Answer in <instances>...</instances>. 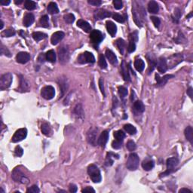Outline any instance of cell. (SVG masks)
Returning a JSON list of instances; mask_svg holds the SVG:
<instances>
[{"label":"cell","mask_w":193,"mask_h":193,"mask_svg":"<svg viewBox=\"0 0 193 193\" xmlns=\"http://www.w3.org/2000/svg\"><path fill=\"white\" fill-rule=\"evenodd\" d=\"M41 95L45 100H52L55 97V88L52 87L51 85L45 86L42 89V91H41Z\"/></svg>","instance_id":"cell-9"},{"label":"cell","mask_w":193,"mask_h":193,"mask_svg":"<svg viewBox=\"0 0 193 193\" xmlns=\"http://www.w3.org/2000/svg\"><path fill=\"white\" fill-rule=\"evenodd\" d=\"M116 157V158H119V155L114 154L113 152H109L107 153V155H106V161H105V164H106V166H111L113 165V158H115Z\"/></svg>","instance_id":"cell-28"},{"label":"cell","mask_w":193,"mask_h":193,"mask_svg":"<svg viewBox=\"0 0 193 193\" xmlns=\"http://www.w3.org/2000/svg\"><path fill=\"white\" fill-rule=\"evenodd\" d=\"M134 109L138 113H143L145 111V106L140 100H137L134 103Z\"/></svg>","instance_id":"cell-36"},{"label":"cell","mask_w":193,"mask_h":193,"mask_svg":"<svg viewBox=\"0 0 193 193\" xmlns=\"http://www.w3.org/2000/svg\"><path fill=\"white\" fill-rule=\"evenodd\" d=\"M126 147H127V149L129 151H134V150H135L136 148H137L135 143H134L133 140H129L127 143Z\"/></svg>","instance_id":"cell-47"},{"label":"cell","mask_w":193,"mask_h":193,"mask_svg":"<svg viewBox=\"0 0 193 193\" xmlns=\"http://www.w3.org/2000/svg\"><path fill=\"white\" fill-rule=\"evenodd\" d=\"M179 160L177 158L173 157V158H170L167 160V171L164 173L161 174V177H164V176L169 175L172 172H174L175 170V167L178 165Z\"/></svg>","instance_id":"cell-4"},{"label":"cell","mask_w":193,"mask_h":193,"mask_svg":"<svg viewBox=\"0 0 193 193\" xmlns=\"http://www.w3.org/2000/svg\"><path fill=\"white\" fill-rule=\"evenodd\" d=\"M122 76L124 78V81H126V82H130L128 69H127V66L125 64V62L124 61H122Z\"/></svg>","instance_id":"cell-27"},{"label":"cell","mask_w":193,"mask_h":193,"mask_svg":"<svg viewBox=\"0 0 193 193\" xmlns=\"http://www.w3.org/2000/svg\"><path fill=\"white\" fill-rule=\"evenodd\" d=\"M106 29H107L108 32L110 34L112 37H114L116 35V32H117V27L113 21H106Z\"/></svg>","instance_id":"cell-21"},{"label":"cell","mask_w":193,"mask_h":193,"mask_svg":"<svg viewBox=\"0 0 193 193\" xmlns=\"http://www.w3.org/2000/svg\"><path fill=\"white\" fill-rule=\"evenodd\" d=\"M63 19L67 24H72L75 21V16L72 14H66L63 16Z\"/></svg>","instance_id":"cell-45"},{"label":"cell","mask_w":193,"mask_h":193,"mask_svg":"<svg viewBox=\"0 0 193 193\" xmlns=\"http://www.w3.org/2000/svg\"><path fill=\"white\" fill-rule=\"evenodd\" d=\"M40 24L42 27L48 28L49 27L48 24V15H44L40 18Z\"/></svg>","instance_id":"cell-43"},{"label":"cell","mask_w":193,"mask_h":193,"mask_svg":"<svg viewBox=\"0 0 193 193\" xmlns=\"http://www.w3.org/2000/svg\"><path fill=\"white\" fill-rule=\"evenodd\" d=\"M12 179L15 182H21V183L24 184H27L29 183L27 177L24 175V173L18 167H16L12 172Z\"/></svg>","instance_id":"cell-6"},{"label":"cell","mask_w":193,"mask_h":193,"mask_svg":"<svg viewBox=\"0 0 193 193\" xmlns=\"http://www.w3.org/2000/svg\"><path fill=\"white\" fill-rule=\"evenodd\" d=\"M15 35V31L13 29H5L2 32V36L3 37H11Z\"/></svg>","instance_id":"cell-44"},{"label":"cell","mask_w":193,"mask_h":193,"mask_svg":"<svg viewBox=\"0 0 193 193\" xmlns=\"http://www.w3.org/2000/svg\"><path fill=\"white\" fill-rule=\"evenodd\" d=\"M99 86H100V89L101 91L102 94H103V96H105V91H104V85H103V80L102 79H100L99 80Z\"/></svg>","instance_id":"cell-56"},{"label":"cell","mask_w":193,"mask_h":193,"mask_svg":"<svg viewBox=\"0 0 193 193\" xmlns=\"http://www.w3.org/2000/svg\"><path fill=\"white\" fill-rule=\"evenodd\" d=\"M157 68L158 70L160 73H164L166 72V71L167 70V60L164 57H161L158 59V60H157Z\"/></svg>","instance_id":"cell-15"},{"label":"cell","mask_w":193,"mask_h":193,"mask_svg":"<svg viewBox=\"0 0 193 193\" xmlns=\"http://www.w3.org/2000/svg\"><path fill=\"white\" fill-rule=\"evenodd\" d=\"M179 192H180V193H187V192L192 193V191H191V190L188 189L183 188V189H180Z\"/></svg>","instance_id":"cell-60"},{"label":"cell","mask_w":193,"mask_h":193,"mask_svg":"<svg viewBox=\"0 0 193 193\" xmlns=\"http://www.w3.org/2000/svg\"><path fill=\"white\" fill-rule=\"evenodd\" d=\"M134 66L138 72H142L145 68V63L142 59H137L134 61Z\"/></svg>","instance_id":"cell-33"},{"label":"cell","mask_w":193,"mask_h":193,"mask_svg":"<svg viewBox=\"0 0 193 193\" xmlns=\"http://www.w3.org/2000/svg\"><path fill=\"white\" fill-rule=\"evenodd\" d=\"M106 57L108 59L109 62L113 65H117L118 64V59L116 55H115L114 52H112L110 49H106Z\"/></svg>","instance_id":"cell-20"},{"label":"cell","mask_w":193,"mask_h":193,"mask_svg":"<svg viewBox=\"0 0 193 193\" xmlns=\"http://www.w3.org/2000/svg\"><path fill=\"white\" fill-rule=\"evenodd\" d=\"M48 13L51 15H55L59 12V8H58L57 5L55 2H50L48 6Z\"/></svg>","instance_id":"cell-31"},{"label":"cell","mask_w":193,"mask_h":193,"mask_svg":"<svg viewBox=\"0 0 193 193\" xmlns=\"http://www.w3.org/2000/svg\"><path fill=\"white\" fill-rule=\"evenodd\" d=\"M20 77H21V79H20V80H21L20 88L22 91H28L29 89V83L25 78H24L23 76H20Z\"/></svg>","instance_id":"cell-26"},{"label":"cell","mask_w":193,"mask_h":193,"mask_svg":"<svg viewBox=\"0 0 193 193\" xmlns=\"http://www.w3.org/2000/svg\"><path fill=\"white\" fill-rule=\"evenodd\" d=\"M3 26H4V23H3V21H1V27H0V29H2V28H3Z\"/></svg>","instance_id":"cell-64"},{"label":"cell","mask_w":193,"mask_h":193,"mask_svg":"<svg viewBox=\"0 0 193 193\" xmlns=\"http://www.w3.org/2000/svg\"><path fill=\"white\" fill-rule=\"evenodd\" d=\"M15 155L18 156V157H21V156L23 155V154H24V150H23V149L21 148L20 146H18V147H16V148H15Z\"/></svg>","instance_id":"cell-51"},{"label":"cell","mask_w":193,"mask_h":193,"mask_svg":"<svg viewBox=\"0 0 193 193\" xmlns=\"http://www.w3.org/2000/svg\"><path fill=\"white\" fill-rule=\"evenodd\" d=\"M65 34L63 32H61V31H57V32H55L53 35H52V38H51V42L53 45H56L59 43L62 39L64 38Z\"/></svg>","instance_id":"cell-17"},{"label":"cell","mask_w":193,"mask_h":193,"mask_svg":"<svg viewBox=\"0 0 193 193\" xmlns=\"http://www.w3.org/2000/svg\"><path fill=\"white\" fill-rule=\"evenodd\" d=\"M192 88H191L190 87L188 89V90H187V94L189 95V96H190V97H191V98H192Z\"/></svg>","instance_id":"cell-61"},{"label":"cell","mask_w":193,"mask_h":193,"mask_svg":"<svg viewBox=\"0 0 193 193\" xmlns=\"http://www.w3.org/2000/svg\"><path fill=\"white\" fill-rule=\"evenodd\" d=\"M27 136V130L26 128L18 129L14 134L11 141L13 143H18L21 140H24Z\"/></svg>","instance_id":"cell-12"},{"label":"cell","mask_w":193,"mask_h":193,"mask_svg":"<svg viewBox=\"0 0 193 193\" xmlns=\"http://www.w3.org/2000/svg\"><path fill=\"white\" fill-rule=\"evenodd\" d=\"M58 56H59L60 63L62 64L67 63L69 59V52L68 47L66 45L60 47L58 48Z\"/></svg>","instance_id":"cell-5"},{"label":"cell","mask_w":193,"mask_h":193,"mask_svg":"<svg viewBox=\"0 0 193 193\" xmlns=\"http://www.w3.org/2000/svg\"><path fill=\"white\" fill-rule=\"evenodd\" d=\"M132 15H133V18H134V22L136 23V24L138 27H141L142 24H143V20L146 17L144 9L141 6H134L132 8Z\"/></svg>","instance_id":"cell-1"},{"label":"cell","mask_w":193,"mask_h":193,"mask_svg":"<svg viewBox=\"0 0 193 193\" xmlns=\"http://www.w3.org/2000/svg\"><path fill=\"white\" fill-rule=\"evenodd\" d=\"M151 20L152 21L153 24H154V26L156 28H158L160 26V24H161V21H160V19L158 18H157V17H151Z\"/></svg>","instance_id":"cell-50"},{"label":"cell","mask_w":193,"mask_h":193,"mask_svg":"<svg viewBox=\"0 0 193 193\" xmlns=\"http://www.w3.org/2000/svg\"><path fill=\"white\" fill-rule=\"evenodd\" d=\"M185 136L186 138L190 142L191 144H193V129L191 126H188L185 129Z\"/></svg>","instance_id":"cell-30"},{"label":"cell","mask_w":193,"mask_h":193,"mask_svg":"<svg viewBox=\"0 0 193 193\" xmlns=\"http://www.w3.org/2000/svg\"><path fill=\"white\" fill-rule=\"evenodd\" d=\"M42 134H45L47 137H49V136L52 135V128H51L50 125L47 123H44L42 125Z\"/></svg>","instance_id":"cell-37"},{"label":"cell","mask_w":193,"mask_h":193,"mask_svg":"<svg viewBox=\"0 0 193 193\" xmlns=\"http://www.w3.org/2000/svg\"><path fill=\"white\" fill-rule=\"evenodd\" d=\"M1 55H5V56L11 57V53H10V52L7 49V48L4 47V45H2V44L1 45Z\"/></svg>","instance_id":"cell-53"},{"label":"cell","mask_w":193,"mask_h":193,"mask_svg":"<svg viewBox=\"0 0 193 193\" xmlns=\"http://www.w3.org/2000/svg\"><path fill=\"white\" fill-rule=\"evenodd\" d=\"M88 2L90 5H94V6H99L102 4V1L100 0H88Z\"/></svg>","instance_id":"cell-55"},{"label":"cell","mask_w":193,"mask_h":193,"mask_svg":"<svg viewBox=\"0 0 193 193\" xmlns=\"http://www.w3.org/2000/svg\"><path fill=\"white\" fill-rule=\"evenodd\" d=\"M69 192H70L74 193V192H77L78 189H77V186H76L75 184H70V185L69 186Z\"/></svg>","instance_id":"cell-57"},{"label":"cell","mask_w":193,"mask_h":193,"mask_svg":"<svg viewBox=\"0 0 193 193\" xmlns=\"http://www.w3.org/2000/svg\"><path fill=\"white\" fill-rule=\"evenodd\" d=\"M113 19L119 23H124L125 21V18L122 15H119V14H114L113 15Z\"/></svg>","instance_id":"cell-48"},{"label":"cell","mask_w":193,"mask_h":193,"mask_svg":"<svg viewBox=\"0 0 193 193\" xmlns=\"http://www.w3.org/2000/svg\"><path fill=\"white\" fill-rule=\"evenodd\" d=\"M73 113H74L75 116L77 118H79V119H83L84 117H85V113H84L83 111V108H82L81 104H78L77 106L74 108Z\"/></svg>","instance_id":"cell-25"},{"label":"cell","mask_w":193,"mask_h":193,"mask_svg":"<svg viewBox=\"0 0 193 193\" xmlns=\"http://www.w3.org/2000/svg\"><path fill=\"white\" fill-rule=\"evenodd\" d=\"M88 174L94 183H100L102 180L100 169L95 164H91L88 167Z\"/></svg>","instance_id":"cell-2"},{"label":"cell","mask_w":193,"mask_h":193,"mask_svg":"<svg viewBox=\"0 0 193 193\" xmlns=\"http://www.w3.org/2000/svg\"><path fill=\"white\" fill-rule=\"evenodd\" d=\"M94 16L96 20H103L106 18L111 17L112 13L110 11L100 8V9H97L96 11H95Z\"/></svg>","instance_id":"cell-14"},{"label":"cell","mask_w":193,"mask_h":193,"mask_svg":"<svg viewBox=\"0 0 193 193\" xmlns=\"http://www.w3.org/2000/svg\"><path fill=\"white\" fill-rule=\"evenodd\" d=\"M108 140H109V132L107 130H104V131L102 132L100 136L99 137L97 143L101 147H104L106 146V143H107Z\"/></svg>","instance_id":"cell-19"},{"label":"cell","mask_w":193,"mask_h":193,"mask_svg":"<svg viewBox=\"0 0 193 193\" xmlns=\"http://www.w3.org/2000/svg\"><path fill=\"white\" fill-rule=\"evenodd\" d=\"M34 20H35V17L32 13H27L25 15L24 18V21H23V24L26 27H29L33 24Z\"/></svg>","instance_id":"cell-23"},{"label":"cell","mask_w":193,"mask_h":193,"mask_svg":"<svg viewBox=\"0 0 193 193\" xmlns=\"http://www.w3.org/2000/svg\"><path fill=\"white\" fill-rule=\"evenodd\" d=\"M155 162L152 160H146L143 161V162L142 163V167L144 169L145 171H150L154 167Z\"/></svg>","instance_id":"cell-32"},{"label":"cell","mask_w":193,"mask_h":193,"mask_svg":"<svg viewBox=\"0 0 193 193\" xmlns=\"http://www.w3.org/2000/svg\"><path fill=\"white\" fill-rule=\"evenodd\" d=\"M140 158L136 153H130L127 158L126 167L130 171H135L139 166Z\"/></svg>","instance_id":"cell-3"},{"label":"cell","mask_w":193,"mask_h":193,"mask_svg":"<svg viewBox=\"0 0 193 193\" xmlns=\"http://www.w3.org/2000/svg\"><path fill=\"white\" fill-rule=\"evenodd\" d=\"M137 41H138V35H137V31L130 34L128 48H127V51H128L129 53H133L136 50V42Z\"/></svg>","instance_id":"cell-11"},{"label":"cell","mask_w":193,"mask_h":193,"mask_svg":"<svg viewBox=\"0 0 193 193\" xmlns=\"http://www.w3.org/2000/svg\"><path fill=\"white\" fill-rule=\"evenodd\" d=\"M114 137L116 140L122 142L123 140H124V138L125 137V134H124L122 130H117V131L114 132Z\"/></svg>","instance_id":"cell-40"},{"label":"cell","mask_w":193,"mask_h":193,"mask_svg":"<svg viewBox=\"0 0 193 193\" xmlns=\"http://www.w3.org/2000/svg\"><path fill=\"white\" fill-rule=\"evenodd\" d=\"M15 4H21L23 2V0H20V1H15Z\"/></svg>","instance_id":"cell-63"},{"label":"cell","mask_w":193,"mask_h":193,"mask_svg":"<svg viewBox=\"0 0 193 193\" xmlns=\"http://www.w3.org/2000/svg\"><path fill=\"white\" fill-rule=\"evenodd\" d=\"M113 5H114V8L116 10H119L122 8L123 3L121 0H114L113 1Z\"/></svg>","instance_id":"cell-49"},{"label":"cell","mask_w":193,"mask_h":193,"mask_svg":"<svg viewBox=\"0 0 193 193\" xmlns=\"http://www.w3.org/2000/svg\"><path fill=\"white\" fill-rule=\"evenodd\" d=\"M115 45H116V46L119 48L120 53L122 54V55H123L124 52V49H125V42H124V39H118L116 41Z\"/></svg>","instance_id":"cell-29"},{"label":"cell","mask_w":193,"mask_h":193,"mask_svg":"<svg viewBox=\"0 0 193 193\" xmlns=\"http://www.w3.org/2000/svg\"><path fill=\"white\" fill-rule=\"evenodd\" d=\"M47 36H48L47 34L42 32H35L32 33V38L36 42H39V41L45 39V38H47Z\"/></svg>","instance_id":"cell-35"},{"label":"cell","mask_w":193,"mask_h":193,"mask_svg":"<svg viewBox=\"0 0 193 193\" xmlns=\"http://www.w3.org/2000/svg\"><path fill=\"white\" fill-rule=\"evenodd\" d=\"M97 128L91 127L88 130L87 133V140L90 144L95 146L96 141V135H97Z\"/></svg>","instance_id":"cell-13"},{"label":"cell","mask_w":193,"mask_h":193,"mask_svg":"<svg viewBox=\"0 0 193 193\" xmlns=\"http://www.w3.org/2000/svg\"><path fill=\"white\" fill-rule=\"evenodd\" d=\"M12 82V75L10 72L5 73L1 77L0 79V89L2 91L8 88Z\"/></svg>","instance_id":"cell-8"},{"label":"cell","mask_w":193,"mask_h":193,"mask_svg":"<svg viewBox=\"0 0 193 193\" xmlns=\"http://www.w3.org/2000/svg\"><path fill=\"white\" fill-rule=\"evenodd\" d=\"M77 27H79V28L83 29V30L86 32H91V25L89 24V23L85 21H84V20L81 19L77 21Z\"/></svg>","instance_id":"cell-22"},{"label":"cell","mask_w":193,"mask_h":193,"mask_svg":"<svg viewBox=\"0 0 193 193\" xmlns=\"http://www.w3.org/2000/svg\"><path fill=\"white\" fill-rule=\"evenodd\" d=\"M78 62L82 64L85 63H93L95 62V58L93 54L91 52H85V53H82L79 55L78 57Z\"/></svg>","instance_id":"cell-7"},{"label":"cell","mask_w":193,"mask_h":193,"mask_svg":"<svg viewBox=\"0 0 193 193\" xmlns=\"http://www.w3.org/2000/svg\"><path fill=\"white\" fill-rule=\"evenodd\" d=\"M10 1H4V0H2V1H0V5H8L10 4Z\"/></svg>","instance_id":"cell-62"},{"label":"cell","mask_w":193,"mask_h":193,"mask_svg":"<svg viewBox=\"0 0 193 193\" xmlns=\"http://www.w3.org/2000/svg\"><path fill=\"white\" fill-rule=\"evenodd\" d=\"M124 129L125 130V131L127 132V133H128L130 135H134V134H135L136 133H137V129H136V127L130 124H124Z\"/></svg>","instance_id":"cell-38"},{"label":"cell","mask_w":193,"mask_h":193,"mask_svg":"<svg viewBox=\"0 0 193 193\" xmlns=\"http://www.w3.org/2000/svg\"><path fill=\"white\" fill-rule=\"evenodd\" d=\"M98 64L101 69H106L107 67V63H106V59H105V57L103 56V55H99Z\"/></svg>","instance_id":"cell-41"},{"label":"cell","mask_w":193,"mask_h":193,"mask_svg":"<svg viewBox=\"0 0 193 193\" xmlns=\"http://www.w3.org/2000/svg\"><path fill=\"white\" fill-rule=\"evenodd\" d=\"M148 11L151 14H157L159 11V7L155 1H150L148 4Z\"/></svg>","instance_id":"cell-24"},{"label":"cell","mask_w":193,"mask_h":193,"mask_svg":"<svg viewBox=\"0 0 193 193\" xmlns=\"http://www.w3.org/2000/svg\"><path fill=\"white\" fill-rule=\"evenodd\" d=\"M173 77H174L173 75H165L163 77H160L159 75L155 74V80L156 82H157V86H158V87L164 86L167 83V81Z\"/></svg>","instance_id":"cell-18"},{"label":"cell","mask_w":193,"mask_h":193,"mask_svg":"<svg viewBox=\"0 0 193 193\" xmlns=\"http://www.w3.org/2000/svg\"><path fill=\"white\" fill-rule=\"evenodd\" d=\"M118 91H119V93L120 94V96L122 97V98H124L127 94V89L124 86H119L118 88Z\"/></svg>","instance_id":"cell-46"},{"label":"cell","mask_w":193,"mask_h":193,"mask_svg":"<svg viewBox=\"0 0 193 193\" xmlns=\"http://www.w3.org/2000/svg\"><path fill=\"white\" fill-rule=\"evenodd\" d=\"M45 60H46V56H45V54H40L39 57H38V60H39V63H44Z\"/></svg>","instance_id":"cell-58"},{"label":"cell","mask_w":193,"mask_h":193,"mask_svg":"<svg viewBox=\"0 0 193 193\" xmlns=\"http://www.w3.org/2000/svg\"><path fill=\"white\" fill-rule=\"evenodd\" d=\"M27 192L28 193H39V189L38 188L37 186H31L30 188L28 189L27 190Z\"/></svg>","instance_id":"cell-52"},{"label":"cell","mask_w":193,"mask_h":193,"mask_svg":"<svg viewBox=\"0 0 193 193\" xmlns=\"http://www.w3.org/2000/svg\"><path fill=\"white\" fill-rule=\"evenodd\" d=\"M30 60V55L27 53V52H20L17 55L16 60L18 63H21V64H25L27 63Z\"/></svg>","instance_id":"cell-16"},{"label":"cell","mask_w":193,"mask_h":193,"mask_svg":"<svg viewBox=\"0 0 193 193\" xmlns=\"http://www.w3.org/2000/svg\"><path fill=\"white\" fill-rule=\"evenodd\" d=\"M122 142L116 140L112 143V147H113V148L115 149V150H119V149H120L121 147H122Z\"/></svg>","instance_id":"cell-54"},{"label":"cell","mask_w":193,"mask_h":193,"mask_svg":"<svg viewBox=\"0 0 193 193\" xmlns=\"http://www.w3.org/2000/svg\"><path fill=\"white\" fill-rule=\"evenodd\" d=\"M149 63H150V69H149V72H151L154 70L155 67L157 65V60L154 57L149 58Z\"/></svg>","instance_id":"cell-42"},{"label":"cell","mask_w":193,"mask_h":193,"mask_svg":"<svg viewBox=\"0 0 193 193\" xmlns=\"http://www.w3.org/2000/svg\"><path fill=\"white\" fill-rule=\"evenodd\" d=\"M46 56V60H48L50 63H55L56 61V54H55V51L50 50L48 51L45 55Z\"/></svg>","instance_id":"cell-34"},{"label":"cell","mask_w":193,"mask_h":193,"mask_svg":"<svg viewBox=\"0 0 193 193\" xmlns=\"http://www.w3.org/2000/svg\"><path fill=\"white\" fill-rule=\"evenodd\" d=\"M24 6L29 11H32V10L36 8V3L33 1H31V0H27L24 2Z\"/></svg>","instance_id":"cell-39"},{"label":"cell","mask_w":193,"mask_h":193,"mask_svg":"<svg viewBox=\"0 0 193 193\" xmlns=\"http://www.w3.org/2000/svg\"><path fill=\"white\" fill-rule=\"evenodd\" d=\"M82 192H95V190L92 187H86L85 189L82 190Z\"/></svg>","instance_id":"cell-59"},{"label":"cell","mask_w":193,"mask_h":193,"mask_svg":"<svg viewBox=\"0 0 193 193\" xmlns=\"http://www.w3.org/2000/svg\"><path fill=\"white\" fill-rule=\"evenodd\" d=\"M90 39L92 44H94V45H98L103 41V35L100 31L94 29V30H92L91 32Z\"/></svg>","instance_id":"cell-10"}]
</instances>
